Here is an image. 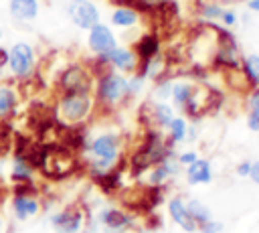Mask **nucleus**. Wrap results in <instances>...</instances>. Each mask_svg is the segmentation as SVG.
<instances>
[{
  "label": "nucleus",
  "mask_w": 259,
  "mask_h": 233,
  "mask_svg": "<svg viewBox=\"0 0 259 233\" xmlns=\"http://www.w3.org/2000/svg\"><path fill=\"white\" fill-rule=\"evenodd\" d=\"M105 59H107V63H109V67L113 69V71H117V73H123V75H132V73H136V69H138V57H136V53H134V49H130V47H115V49H111L107 55H103Z\"/></svg>",
  "instance_id": "9d476101"
},
{
  "label": "nucleus",
  "mask_w": 259,
  "mask_h": 233,
  "mask_svg": "<svg viewBox=\"0 0 259 233\" xmlns=\"http://www.w3.org/2000/svg\"><path fill=\"white\" fill-rule=\"evenodd\" d=\"M168 215L182 231H186V233H194L196 231V223L190 219V215L186 211V201L182 197H172L168 201Z\"/></svg>",
  "instance_id": "4468645a"
},
{
  "label": "nucleus",
  "mask_w": 259,
  "mask_h": 233,
  "mask_svg": "<svg viewBox=\"0 0 259 233\" xmlns=\"http://www.w3.org/2000/svg\"><path fill=\"white\" fill-rule=\"evenodd\" d=\"M186 211H188L190 219L196 223V227L202 225V223H206L208 219H212L210 209H208L202 201H198V199H188V201H186Z\"/></svg>",
  "instance_id": "5701e85b"
},
{
  "label": "nucleus",
  "mask_w": 259,
  "mask_h": 233,
  "mask_svg": "<svg viewBox=\"0 0 259 233\" xmlns=\"http://www.w3.org/2000/svg\"><path fill=\"white\" fill-rule=\"evenodd\" d=\"M109 233H111V231H109Z\"/></svg>",
  "instance_id": "ea45409f"
},
{
  "label": "nucleus",
  "mask_w": 259,
  "mask_h": 233,
  "mask_svg": "<svg viewBox=\"0 0 259 233\" xmlns=\"http://www.w3.org/2000/svg\"><path fill=\"white\" fill-rule=\"evenodd\" d=\"M172 77L164 75V77H158L156 79V87H154V97L156 101H166L170 97V89H172Z\"/></svg>",
  "instance_id": "393cba45"
},
{
  "label": "nucleus",
  "mask_w": 259,
  "mask_h": 233,
  "mask_svg": "<svg viewBox=\"0 0 259 233\" xmlns=\"http://www.w3.org/2000/svg\"><path fill=\"white\" fill-rule=\"evenodd\" d=\"M109 20L117 28H132L140 22V10H136L134 6H117L113 8Z\"/></svg>",
  "instance_id": "a211bd4d"
},
{
  "label": "nucleus",
  "mask_w": 259,
  "mask_h": 233,
  "mask_svg": "<svg viewBox=\"0 0 259 233\" xmlns=\"http://www.w3.org/2000/svg\"><path fill=\"white\" fill-rule=\"evenodd\" d=\"M180 170V164L176 162V156H168L162 162H158L156 166H152L148 172V186H164L176 172Z\"/></svg>",
  "instance_id": "9b49d317"
},
{
  "label": "nucleus",
  "mask_w": 259,
  "mask_h": 233,
  "mask_svg": "<svg viewBox=\"0 0 259 233\" xmlns=\"http://www.w3.org/2000/svg\"><path fill=\"white\" fill-rule=\"evenodd\" d=\"M186 180L188 184H208L212 180V166L206 158H196L192 164L186 166Z\"/></svg>",
  "instance_id": "f3484780"
},
{
  "label": "nucleus",
  "mask_w": 259,
  "mask_h": 233,
  "mask_svg": "<svg viewBox=\"0 0 259 233\" xmlns=\"http://www.w3.org/2000/svg\"><path fill=\"white\" fill-rule=\"evenodd\" d=\"M247 128L251 132H259V111H247Z\"/></svg>",
  "instance_id": "7c9ffc66"
},
{
  "label": "nucleus",
  "mask_w": 259,
  "mask_h": 233,
  "mask_svg": "<svg viewBox=\"0 0 259 233\" xmlns=\"http://www.w3.org/2000/svg\"><path fill=\"white\" fill-rule=\"evenodd\" d=\"M214 2H219V4H233V2H239V0H214Z\"/></svg>",
  "instance_id": "f704fd0d"
},
{
  "label": "nucleus",
  "mask_w": 259,
  "mask_h": 233,
  "mask_svg": "<svg viewBox=\"0 0 259 233\" xmlns=\"http://www.w3.org/2000/svg\"><path fill=\"white\" fill-rule=\"evenodd\" d=\"M55 118L61 126H83L95 111L93 93H59Z\"/></svg>",
  "instance_id": "f03ea898"
},
{
  "label": "nucleus",
  "mask_w": 259,
  "mask_h": 233,
  "mask_svg": "<svg viewBox=\"0 0 259 233\" xmlns=\"http://www.w3.org/2000/svg\"><path fill=\"white\" fill-rule=\"evenodd\" d=\"M160 51H162V41H160V36L156 32H144L136 41V45H134V53H136V57H138L140 63L158 57Z\"/></svg>",
  "instance_id": "ddd939ff"
},
{
  "label": "nucleus",
  "mask_w": 259,
  "mask_h": 233,
  "mask_svg": "<svg viewBox=\"0 0 259 233\" xmlns=\"http://www.w3.org/2000/svg\"><path fill=\"white\" fill-rule=\"evenodd\" d=\"M146 233H156V231H150V229H148V231H146Z\"/></svg>",
  "instance_id": "58836bf2"
},
{
  "label": "nucleus",
  "mask_w": 259,
  "mask_h": 233,
  "mask_svg": "<svg viewBox=\"0 0 259 233\" xmlns=\"http://www.w3.org/2000/svg\"><path fill=\"white\" fill-rule=\"evenodd\" d=\"M79 233H93V231H89V229H81Z\"/></svg>",
  "instance_id": "c9c22d12"
},
{
  "label": "nucleus",
  "mask_w": 259,
  "mask_h": 233,
  "mask_svg": "<svg viewBox=\"0 0 259 233\" xmlns=\"http://www.w3.org/2000/svg\"><path fill=\"white\" fill-rule=\"evenodd\" d=\"M10 75L16 81L30 79L36 73V51L30 43L18 41L8 49V63H6Z\"/></svg>",
  "instance_id": "20e7f679"
},
{
  "label": "nucleus",
  "mask_w": 259,
  "mask_h": 233,
  "mask_svg": "<svg viewBox=\"0 0 259 233\" xmlns=\"http://www.w3.org/2000/svg\"><path fill=\"white\" fill-rule=\"evenodd\" d=\"M198 14H200V18L204 20V22H219V18H221V14H223V4H219V2H204L200 8H198Z\"/></svg>",
  "instance_id": "b1692460"
},
{
  "label": "nucleus",
  "mask_w": 259,
  "mask_h": 233,
  "mask_svg": "<svg viewBox=\"0 0 259 233\" xmlns=\"http://www.w3.org/2000/svg\"><path fill=\"white\" fill-rule=\"evenodd\" d=\"M237 20H239V16H237V12H235L233 8H223V14H221V18H219L221 26L231 28V26L237 24Z\"/></svg>",
  "instance_id": "a878e982"
},
{
  "label": "nucleus",
  "mask_w": 259,
  "mask_h": 233,
  "mask_svg": "<svg viewBox=\"0 0 259 233\" xmlns=\"http://www.w3.org/2000/svg\"><path fill=\"white\" fill-rule=\"evenodd\" d=\"M38 0H8V14L18 22H30L38 16Z\"/></svg>",
  "instance_id": "2eb2a0df"
},
{
  "label": "nucleus",
  "mask_w": 259,
  "mask_h": 233,
  "mask_svg": "<svg viewBox=\"0 0 259 233\" xmlns=\"http://www.w3.org/2000/svg\"><path fill=\"white\" fill-rule=\"evenodd\" d=\"M8 63V47H2L0 45V69H4Z\"/></svg>",
  "instance_id": "473e14b6"
},
{
  "label": "nucleus",
  "mask_w": 259,
  "mask_h": 233,
  "mask_svg": "<svg viewBox=\"0 0 259 233\" xmlns=\"http://www.w3.org/2000/svg\"><path fill=\"white\" fill-rule=\"evenodd\" d=\"M83 150L89 154L87 164L91 176L107 172L117 166L121 158V138L115 132H101L85 142Z\"/></svg>",
  "instance_id": "f257e3e1"
},
{
  "label": "nucleus",
  "mask_w": 259,
  "mask_h": 233,
  "mask_svg": "<svg viewBox=\"0 0 259 233\" xmlns=\"http://www.w3.org/2000/svg\"><path fill=\"white\" fill-rule=\"evenodd\" d=\"M166 130H168V142L172 144V146H176V144H182V142H186L188 140V122H186V118H182V115H174L172 118V122L166 126Z\"/></svg>",
  "instance_id": "4be33fe9"
},
{
  "label": "nucleus",
  "mask_w": 259,
  "mask_h": 233,
  "mask_svg": "<svg viewBox=\"0 0 259 233\" xmlns=\"http://www.w3.org/2000/svg\"><path fill=\"white\" fill-rule=\"evenodd\" d=\"M65 10H67L69 20L77 28H81V30H89L91 26H95L97 22H101L99 8L91 0H67Z\"/></svg>",
  "instance_id": "423d86ee"
},
{
  "label": "nucleus",
  "mask_w": 259,
  "mask_h": 233,
  "mask_svg": "<svg viewBox=\"0 0 259 233\" xmlns=\"http://www.w3.org/2000/svg\"><path fill=\"white\" fill-rule=\"evenodd\" d=\"M93 85L95 77L85 63H71L57 77L61 93H93Z\"/></svg>",
  "instance_id": "39448f33"
},
{
  "label": "nucleus",
  "mask_w": 259,
  "mask_h": 233,
  "mask_svg": "<svg viewBox=\"0 0 259 233\" xmlns=\"http://www.w3.org/2000/svg\"><path fill=\"white\" fill-rule=\"evenodd\" d=\"M93 99H95V107H101V109H111L123 103L125 99H130L127 77L113 69L99 75L93 85Z\"/></svg>",
  "instance_id": "7ed1b4c3"
},
{
  "label": "nucleus",
  "mask_w": 259,
  "mask_h": 233,
  "mask_svg": "<svg viewBox=\"0 0 259 233\" xmlns=\"http://www.w3.org/2000/svg\"><path fill=\"white\" fill-rule=\"evenodd\" d=\"M241 73L251 89L259 87V53H249L241 59Z\"/></svg>",
  "instance_id": "412c9836"
},
{
  "label": "nucleus",
  "mask_w": 259,
  "mask_h": 233,
  "mask_svg": "<svg viewBox=\"0 0 259 233\" xmlns=\"http://www.w3.org/2000/svg\"><path fill=\"white\" fill-rule=\"evenodd\" d=\"M247 4V10L253 12V14H259V0H245Z\"/></svg>",
  "instance_id": "72a5a7b5"
},
{
  "label": "nucleus",
  "mask_w": 259,
  "mask_h": 233,
  "mask_svg": "<svg viewBox=\"0 0 259 233\" xmlns=\"http://www.w3.org/2000/svg\"><path fill=\"white\" fill-rule=\"evenodd\" d=\"M196 231H200V233H221L223 231V223L217 221V219H208L206 223L198 225Z\"/></svg>",
  "instance_id": "bb28decb"
},
{
  "label": "nucleus",
  "mask_w": 259,
  "mask_h": 233,
  "mask_svg": "<svg viewBox=\"0 0 259 233\" xmlns=\"http://www.w3.org/2000/svg\"><path fill=\"white\" fill-rule=\"evenodd\" d=\"M247 107H249V111H259V87L249 89V95H247Z\"/></svg>",
  "instance_id": "c85d7f7f"
},
{
  "label": "nucleus",
  "mask_w": 259,
  "mask_h": 233,
  "mask_svg": "<svg viewBox=\"0 0 259 233\" xmlns=\"http://www.w3.org/2000/svg\"><path fill=\"white\" fill-rule=\"evenodd\" d=\"M251 162H253V160H243V162H239V164H237V168H235V174H237V176H241V178H249Z\"/></svg>",
  "instance_id": "c756f323"
},
{
  "label": "nucleus",
  "mask_w": 259,
  "mask_h": 233,
  "mask_svg": "<svg viewBox=\"0 0 259 233\" xmlns=\"http://www.w3.org/2000/svg\"><path fill=\"white\" fill-rule=\"evenodd\" d=\"M2 225H4V223H2V217H0V231H2Z\"/></svg>",
  "instance_id": "e433bc0d"
},
{
  "label": "nucleus",
  "mask_w": 259,
  "mask_h": 233,
  "mask_svg": "<svg viewBox=\"0 0 259 233\" xmlns=\"http://www.w3.org/2000/svg\"><path fill=\"white\" fill-rule=\"evenodd\" d=\"M97 217H99L101 225L105 229H109L111 233H119V231L127 229L130 223H132L130 213L123 211V209H119V207H103Z\"/></svg>",
  "instance_id": "f8f14e48"
},
{
  "label": "nucleus",
  "mask_w": 259,
  "mask_h": 233,
  "mask_svg": "<svg viewBox=\"0 0 259 233\" xmlns=\"http://www.w3.org/2000/svg\"><path fill=\"white\" fill-rule=\"evenodd\" d=\"M10 178L14 184H24V182H34V168L22 158V156H14L12 158V170H10Z\"/></svg>",
  "instance_id": "aec40b11"
},
{
  "label": "nucleus",
  "mask_w": 259,
  "mask_h": 233,
  "mask_svg": "<svg viewBox=\"0 0 259 233\" xmlns=\"http://www.w3.org/2000/svg\"><path fill=\"white\" fill-rule=\"evenodd\" d=\"M2 36H4V32H2V28H0V41H2Z\"/></svg>",
  "instance_id": "4c0bfd02"
},
{
  "label": "nucleus",
  "mask_w": 259,
  "mask_h": 233,
  "mask_svg": "<svg viewBox=\"0 0 259 233\" xmlns=\"http://www.w3.org/2000/svg\"><path fill=\"white\" fill-rule=\"evenodd\" d=\"M10 211L16 221L24 223L40 213V201L34 192H12L10 197Z\"/></svg>",
  "instance_id": "1a4fd4ad"
},
{
  "label": "nucleus",
  "mask_w": 259,
  "mask_h": 233,
  "mask_svg": "<svg viewBox=\"0 0 259 233\" xmlns=\"http://www.w3.org/2000/svg\"><path fill=\"white\" fill-rule=\"evenodd\" d=\"M16 105H18V91L12 85L2 83L0 85V122L14 115Z\"/></svg>",
  "instance_id": "6ab92c4d"
},
{
  "label": "nucleus",
  "mask_w": 259,
  "mask_h": 233,
  "mask_svg": "<svg viewBox=\"0 0 259 233\" xmlns=\"http://www.w3.org/2000/svg\"><path fill=\"white\" fill-rule=\"evenodd\" d=\"M196 83L192 81H186V79H178V81H172V89H170V99H172V107L174 109H184L190 99L194 97L196 93Z\"/></svg>",
  "instance_id": "dca6fc26"
},
{
  "label": "nucleus",
  "mask_w": 259,
  "mask_h": 233,
  "mask_svg": "<svg viewBox=\"0 0 259 233\" xmlns=\"http://www.w3.org/2000/svg\"><path fill=\"white\" fill-rule=\"evenodd\" d=\"M85 209L79 205H69L51 215V227L57 233H79L83 229Z\"/></svg>",
  "instance_id": "0eeeda50"
},
{
  "label": "nucleus",
  "mask_w": 259,
  "mask_h": 233,
  "mask_svg": "<svg viewBox=\"0 0 259 233\" xmlns=\"http://www.w3.org/2000/svg\"><path fill=\"white\" fill-rule=\"evenodd\" d=\"M196 158H198V154H196L194 150H184V152H180V154L176 156V162H178L180 166H184V168H186V166H188V164H192Z\"/></svg>",
  "instance_id": "cd10ccee"
},
{
  "label": "nucleus",
  "mask_w": 259,
  "mask_h": 233,
  "mask_svg": "<svg viewBox=\"0 0 259 233\" xmlns=\"http://www.w3.org/2000/svg\"><path fill=\"white\" fill-rule=\"evenodd\" d=\"M115 47H117V36L113 34L111 26L97 22L87 30V49L93 55H107Z\"/></svg>",
  "instance_id": "6e6552de"
},
{
  "label": "nucleus",
  "mask_w": 259,
  "mask_h": 233,
  "mask_svg": "<svg viewBox=\"0 0 259 233\" xmlns=\"http://www.w3.org/2000/svg\"><path fill=\"white\" fill-rule=\"evenodd\" d=\"M249 178H251L255 184H259V160H253V162H251V172H249Z\"/></svg>",
  "instance_id": "2f4dec72"
}]
</instances>
